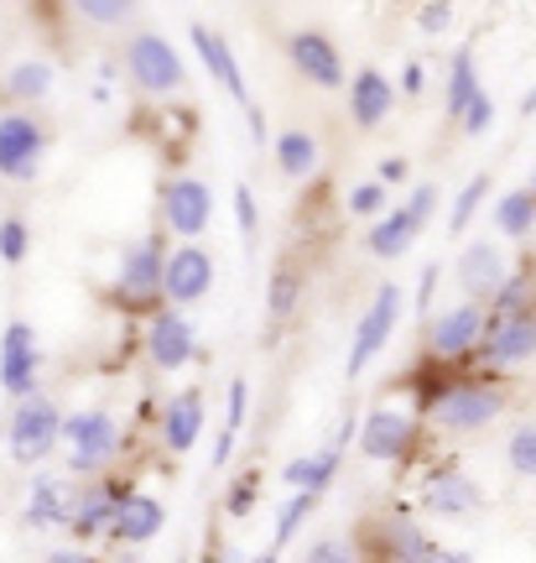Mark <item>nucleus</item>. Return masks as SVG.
I'll return each instance as SVG.
<instances>
[{
	"instance_id": "obj_1",
	"label": "nucleus",
	"mask_w": 536,
	"mask_h": 563,
	"mask_svg": "<svg viewBox=\"0 0 536 563\" xmlns=\"http://www.w3.org/2000/svg\"><path fill=\"white\" fill-rule=\"evenodd\" d=\"M505 407H511V397H505V386H500L490 371H454V376H443L437 386H427V397L417 402V412L437 433L474 439L484 428H495Z\"/></svg>"
},
{
	"instance_id": "obj_2",
	"label": "nucleus",
	"mask_w": 536,
	"mask_h": 563,
	"mask_svg": "<svg viewBox=\"0 0 536 563\" xmlns=\"http://www.w3.org/2000/svg\"><path fill=\"white\" fill-rule=\"evenodd\" d=\"M172 235L167 230H152V235H141L136 245H125L120 251V266L115 277H110V298L115 308L125 313H157L167 292H161V282H167V251H172Z\"/></svg>"
},
{
	"instance_id": "obj_3",
	"label": "nucleus",
	"mask_w": 536,
	"mask_h": 563,
	"mask_svg": "<svg viewBox=\"0 0 536 563\" xmlns=\"http://www.w3.org/2000/svg\"><path fill=\"white\" fill-rule=\"evenodd\" d=\"M484 329H490V302L458 298L448 308H437L427 329H422V350L427 361H437L443 371H458V365H479V344H484Z\"/></svg>"
},
{
	"instance_id": "obj_4",
	"label": "nucleus",
	"mask_w": 536,
	"mask_h": 563,
	"mask_svg": "<svg viewBox=\"0 0 536 563\" xmlns=\"http://www.w3.org/2000/svg\"><path fill=\"white\" fill-rule=\"evenodd\" d=\"M427 418L412 407L397 402H376L359 418V454L376 464H417L427 449Z\"/></svg>"
},
{
	"instance_id": "obj_5",
	"label": "nucleus",
	"mask_w": 536,
	"mask_h": 563,
	"mask_svg": "<svg viewBox=\"0 0 536 563\" xmlns=\"http://www.w3.org/2000/svg\"><path fill=\"white\" fill-rule=\"evenodd\" d=\"M120 449H125V433H120V418L110 407H79V412H68V422H63V464L74 475H83V481L104 475L120 460Z\"/></svg>"
},
{
	"instance_id": "obj_6",
	"label": "nucleus",
	"mask_w": 536,
	"mask_h": 563,
	"mask_svg": "<svg viewBox=\"0 0 536 563\" xmlns=\"http://www.w3.org/2000/svg\"><path fill=\"white\" fill-rule=\"evenodd\" d=\"M63 422H68V412L42 391L16 402L5 418V460L21 464V470H42L53 460V449H63Z\"/></svg>"
},
{
	"instance_id": "obj_7",
	"label": "nucleus",
	"mask_w": 536,
	"mask_h": 563,
	"mask_svg": "<svg viewBox=\"0 0 536 563\" xmlns=\"http://www.w3.org/2000/svg\"><path fill=\"white\" fill-rule=\"evenodd\" d=\"M125 79L146 100H167V95H182L188 68H182L178 47L161 37V32H131L125 37Z\"/></svg>"
},
{
	"instance_id": "obj_8",
	"label": "nucleus",
	"mask_w": 536,
	"mask_h": 563,
	"mask_svg": "<svg viewBox=\"0 0 536 563\" xmlns=\"http://www.w3.org/2000/svg\"><path fill=\"white\" fill-rule=\"evenodd\" d=\"M47 146H53V131L37 110H21V104L0 110V183H32L47 162Z\"/></svg>"
},
{
	"instance_id": "obj_9",
	"label": "nucleus",
	"mask_w": 536,
	"mask_h": 563,
	"mask_svg": "<svg viewBox=\"0 0 536 563\" xmlns=\"http://www.w3.org/2000/svg\"><path fill=\"white\" fill-rule=\"evenodd\" d=\"M401 313H406L401 282H380L376 292H370V302H365L359 323H355V340H349V361H344V376H349V382H359V376L376 365V355H386V344L397 334Z\"/></svg>"
},
{
	"instance_id": "obj_10",
	"label": "nucleus",
	"mask_w": 536,
	"mask_h": 563,
	"mask_svg": "<svg viewBox=\"0 0 536 563\" xmlns=\"http://www.w3.org/2000/svg\"><path fill=\"white\" fill-rule=\"evenodd\" d=\"M479 506H484V490H479V481L458 460L422 464V475H417V511L422 517L458 522V517H474Z\"/></svg>"
},
{
	"instance_id": "obj_11",
	"label": "nucleus",
	"mask_w": 536,
	"mask_h": 563,
	"mask_svg": "<svg viewBox=\"0 0 536 563\" xmlns=\"http://www.w3.org/2000/svg\"><path fill=\"white\" fill-rule=\"evenodd\" d=\"M437 194L433 183L427 188H417L412 199H401V203H391L386 214H380L370 230H365V251L376 256V262H397V256H406L412 245H417V235L433 224V214H437Z\"/></svg>"
},
{
	"instance_id": "obj_12",
	"label": "nucleus",
	"mask_w": 536,
	"mask_h": 563,
	"mask_svg": "<svg viewBox=\"0 0 536 563\" xmlns=\"http://www.w3.org/2000/svg\"><path fill=\"white\" fill-rule=\"evenodd\" d=\"M433 548H437L433 532L417 517H401V511L370 517L365 532H359V559L365 563H427Z\"/></svg>"
},
{
	"instance_id": "obj_13",
	"label": "nucleus",
	"mask_w": 536,
	"mask_h": 563,
	"mask_svg": "<svg viewBox=\"0 0 536 563\" xmlns=\"http://www.w3.org/2000/svg\"><path fill=\"white\" fill-rule=\"evenodd\" d=\"M141 350H146L152 371L178 376V371H188V365L199 361V323L188 319V308L161 302L157 313H146V340H141Z\"/></svg>"
},
{
	"instance_id": "obj_14",
	"label": "nucleus",
	"mask_w": 536,
	"mask_h": 563,
	"mask_svg": "<svg viewBox=\"0 0 536 563\" xmlns=\"http://www.w3.org/2000/svg\"><path fill=\"white\" fill-rule=\"evenodd\" d=\"M536 361V308H516V313H490L484 344H479V371L505 376Z\"/></svg>"
},
{
	"instance_id": "obj_15",
	"label": "nucleus",
	"mask_w": 536,
	"mask_h": 563,
	"mask_svg": "<svg viewBox=\"0 0 536 563\" xmlns=\"http://www.w3.org/2000/svg\"><path fill=\"white\" fill-rule=\"evenodd\" d=\"M42 340L37 329L26 319H11L0 329V391L11 397V402H26V397H37L42 391Z\"/></svg>"
},
{
	"instance_id": "obj_16",
	"label": "nucleus",
	"mask_w": 536,
	"mask_h": 563,
	"mask_svg": "<svg viewBox=\"0 0 536 563\" xmlns=\"http://www.w3.org/2000/svg\"><path fill=\"white\" fill-rule=\"evenodd\" d=\"M157 214L172 241H199L203 230L214 224V188L203 178H193V173H178V178L161 183Z\"/></svg>"
},
{
	"instance_id": "obj_17",
	"label": "nucleus",
	"mask_w": 536,
	"mask_h": 563,
	"mask_svg": "<svg viewBox=\"0 0 536 563\" xmlns=\"http://www.w3.org/2000/svg\"><path fill=\"white\" fill-rule=\"evenodd\" d=\"M125 496H131V485L110 481V475H94L83 490H74V506H68V538L83 543V548L100 543V538H110Z\"/></svg>"
},
{
	"instance_id": "obj_18",
	"label": "nucleus",
	"mask_w": 536,
	"mask_h": 563,
	"mask_svg": "<svg viewBox=\"0 0 536 563\" xmlns=\"http://www.w3.org/2000/svg\"><path fill=\"white\" fill-rule=\"evenodd\" d=\"M161 292H167L172 308H199L214 292V256L199 241H178L167 251V282H161Z\"/></svg>"
},
{
	"instance_id": "obj_19",
	"label": "nucleus",
	"mask_w": 536,
	"mask_h": 563,
	"mask_svg": "<svg viewBox=\"0 0 536 563\" xmlns=\"http://www.w3.org/2000/svg\"><path fill=\"white\" fill-rule=\"evenodd\" d=\"M454 277H458V292H464V298L490 302V298L500 292V282L511 277L505 245H500V241H469L464 251H458Z\"/></svg>"
},
{
	"instance_id": "obj_20",
	"label": "nucleus",
	"mask_w": 536,
	"mask_h": 563,
	"mask_svg": "<svg viewBox=\"0 0 536 563\" xmlns=\"http://www.w3.org/2000/svg\"><path fill=\"white\" fill-rule=\"evenodd\" d=\"M203 418H209V397H203L199 386H182V391H172V397L161 402V412H157V439H161V449L182 460V454L199 443Z\"/></svg>"
},
{
	"instance_id": "obj_21",
	"label": "nucleus",
	"mask_w": 536,
	"mask_h": 563,
	"mask_svg": "<svg viewBox=\"0 0 536 563\" xmlns=\"http://www.w3.org/2000/svg\"><path fill=\"white\" fill-rule=\"evenodd\" d=\"M287 58H292V68H298L313 89H344V58H338V47L328 32H313V26L292 32V37H287Z\"/></svg>"
},
{
	"instance_id": "obj_22",
	"label": "nucleus",
	"mask_w": 536,
	"mask_h": 563,
	"mask_svg": "<svg viewBox=\"0 0 536 563\" xmlns=\"http://www.w3.org/2000/svg\"><path fill=\"white\" fill-rule=\"evenodd\" d=\"M188 37H193V53H199V63H203V74L230 95V100L245 110L250 104V84H245V68H239V58H235V47L219 37L214 26H203V21H193L188 26Z\"/></svg>"
},
{
	"instance_id": "obj_23",
	"label": "nucleus",
	"mask_w": 536,
	"mask_h": 563,
	"mask_svg": "<svg viewBox=\"0 0 536 563\" xmlns=\"http://www.w3.org/2000/svg\"><path fill=\"white\" fill-rule=\"evenodd\" d=\"M349 121H355V131H376V125H386V115L397 110V95L401 84H391L380 68H359V74H349Z\"/></svg>"
},
{
	"instance_id": "obj_24",
	"label": "nucleus",
	"mask_w": 536,
	"mask_h": 563,
	"mask_svg": "<svg viewBox=\"0 0 536 563\" xmlns=\"http://www.w3.org/2000/svg\"><path fill=\"white\" fill-rule=\"evenodd\" d=\"M161 527H167V506H161L152 490H131V496H125V506H120V517H115L110 543L146 548L152 538H161Z\"/></svg>"
},
{
	"instance_id": "obj_25",
	"label": "nucleus",
	"mask_w": 536,
	"mask_h": 563,
	"mask_svg": "<svg viewBox=\"0 0 536 563\" xmlns=\"http://www.w3.org/2000/svg\"><path fill=\"white\" fill-rule=\"evenodd\" d=\"M68 506H74V490L58 475H32L26 501H21V522L32 532H53V527H68Z\"/></svg>"
},
{
	"instance_id": "obj_26",
	"label": "nucleus",
	"mask_w": 536,
	"mask_h": 563,
	"mask_svg": "<svg viewBox=\"0 0 536 563\" xmlns=\"http://www.w3.org/2000/svg\"><path fill=\"white\" fill-rule=\"evenodd\" d=\"M53 84H58V68H53V63L26 58V63H16V68L0 79V95H5V104L32 110V104H42L47 95H53Z\"/></svg>"
},
{
	"instance_id": "obj_27",
	"label": "nucleus",
	"mask_w": 536,
	"mask_h": 563,
	"mask_svg": "<svg viewBox=\"0 0 536 563\" xmlns=\"http://www.w3.org/2000/svg\"><path fill=\"white\" fill-rule=\"evenodd\" d=\"M271 157H277V173H281V178L302 183V178H313V173H319L323 152H319V136H313V131L292 125V131H281V136L271 141Z\"/></svg>"
},
{
	"instance_id": "obj_28",
	"label": "nucleus",
	"mask_w": 536,
	"mask_h": 563,
	"mask_svg": "<svg viewBox=\"0 0 536 563\" xmlns=\"http://www.w3.org/2000/svg\"><path fill=\"white\" fill-rule=\"evenodd\" d=\"M338 464H344V443H328V449H313V454H298V460L281 470V481L287 490H328L338 475Z\"/></svg>"
},
{
	"instance_id": "obj_29",
	"label": "nucleus",
	"mask_w": 536,
	"mask_h": 563,
	"mask_svg": "<svg viewBox=\"0 0 536 563\" xmlns=\"http://www.w3.org/2000/svg\"><path fill=\"white\" fill-rule=\"evenodd\" d=\"M490 220H495V235L500 241H532L536 235V194L532 188H505L490 209Z\"/></svg>"
},
{
	"instance_id": "obj_30",
	"label": "nucleus",
	"mask_w": 536,
	"mask_h": 563,
	"mask_svg": "<svg viewBox=\"0 0 536 563\" xmlns=\"http://www.w3.org/2000/svg\"><path fill=\"white\" fill-rule=\"evenodd\" d=\"M298 308H302V272L292 262H281L277 272H271V282H266V323H271V340L298 319Z\"/></svg>"
},
{
	"instance_id": "obj_31",
	"label": "nucleus",
	"mask_w": 536,
	"mask_h": 563,
	"mask_svg": "<svg viewBox=\"0 0 536 563\" xmlns=\"http://www.w3.org/2000/svg\"><path fill=\"white\" fill-rule=\"evenodd\" d=\"M479 89V58L474 47H454V58H448V84H443V104H448V121H458L464 115V104L474 100Z\"/></svg>"
},
{
	"instance_id": "obj_32",
	"label": "nucleus",
	"mask_w": 536,
	"mask_h": 563,
	"mask_svg": "<svg viewBox=\"0 0 536 563\" xmlns=\"http://www.w3.org/2000/svg\"><path fill=\"white\" fill-rule=\"evenodd\" d=\"M245 418H250V382H245V376H235V382H230V391H224V428H219V443H214V454H209V464H214V470H219V464H230Z\"/></svg>"
},
{
	"instance_id": "obj_33",
	"label": "nucleus",
	"mask_w": 536,
	"mask_h": 563,
	"mask_svg": "<svg viewBox=\"0 0 536 563\" xmlns=\"http://www.w3.org/2000/svg\"><path fill=\"white\" fill-rule=\"evenodd\" d=\"M63 11L79 21V26H94V32H115V26H131L141 11V0H63Z\"/></svg>"
},
{
	"instance_id": "obj_34",
	"label": "nucleus",
	"mask_w": 536,
	"mask_h": 563,
	"mask_svg": "<svg viewBox=\"0 0 536 563\" xmlns=\"http://www.w3.org/2000/svg\"><path fill=\"white\" fill-rule=\"evenodd\" d=\"M495 194V178L490 173H474V178L458 188V199H454V209H448V235L454 241H464L469 235V224H474V214L484 209V199Z\"/></svg>"
},
{
	"instance_id": "obj_35",
	"label": "nucleus",
	"mask_w": 536,
	"mask_h": 563,
	"mask_svg": "<svg viewBox=\"0 0 536 563\" xmlns=\"http://www.w3.org/2000/svg\"><path fill=\"white\" fill-rule=\"evenodd\" d=\"M319 490H287V501H281L277 511V527H271V548H287L292 538H298L302 527H308V517L319 511Z\"/></svg>"
},
{
	"instance_id": "obj_36",
	"label": "nucleus",
	"mask_w": 536,
	"mask_h": 563,
	"mask_svg": "<svg viewBox=\"0 0 536 563\" xmlns=\"http://www.w3.org/2000/svg\"><path fill=\"white\" fill-rule=\"evenodd\" d=\"M516 308H536V272L532 266H511V277L500 282V292L490 298V313H516Z\"/></svg>"
},
{
	"instance_id": "obj_37",
	"label": "nucleus",
	"mask_w": 536,
	"mask_h": 563,
	"mask_svg": "<svg viewBox=\"0 0 536 563\" xmlns=\"http://www.w3.org/2000/svg\"><path fill=\"white\" fill-rule=\"evenodd\" d=\"M505 464L521 481H536V422H516L505 439Z\"/></svg>"
},
{
	"instance_id": "obj_38",
	"label": "nucleus",
	"mask_w": 536,
	"mask_h": 563,
	"mask_svg": "<svg viewBox=\"0 0 536 563\" xmlns=\"http://www.w3.org/2000/svg\"><path fill=\"white\" fill-rule=\"evenodd\" d=\"M26 256H32V224L21 214H0V266L16 272Z\"/></svg>"
},
{
	"instance_id": "obj_39",
	"label": "nucleus",
	"mask_w": 536,
	"mask_h": 563,
	"mask_svg": "<svg viewBox=\"0 0 536 563\" xmlns=\"http://www.w3.org/2000/svg\"><path fill=\"white\" fill-rule=\"evenodd\" d=\"M386 199H391V188H386L380 178H365V183H355V188H349V199H344V209H349L355 220H370V224H376L380 214L391 209Z\"/></svg>"
},
{
	"instance_id": "obj_40",
	"label": "nucleus",
	"mask_w": 536,
	"mask_h": 563,
	"mask_svg": "<svg viewBox=\"0 0 536 563\" xmlns=\"http://www.w3.org/2000/svg\"><path fill=\"white\" fill-rule=\"evenodd\" d=\"M458 131H464V136L469 141H479V136H490V131H495V100H490V89H479L474 100L464 104V115H458Z\"/></svg>"
},
{
	"instance_id": "obj_41",
	"label": "nucleus",
	"mask_w": 536,
	"mask_h": 563,
	"mask_svg": "<svg viewBox=\"0 0 536 563\" xmlns=\"http://www.w3.org/2000/svg\"><path fill=\"white\" fill-rule=\"evenodd\" d=\"M260 501V470H245V475H235V485L224 490V517H250Z\"/></svg>"
},
{
	"instance_id": "obj_42",
	"label": "nucleus",
	"mask_w": 536,
	"mask_h": 563,
	"mask_svg": "<svg viewBox=\"0 0 536 563\" xmlns=\"http://www.w3.org/2000/svg\"><path fill=\"white\" fill-rule=\"evenodd\" d=\"M302 563H365V559H359V538H338V532H328V538H319V543H308Z\"/></svg>"
},
{
	"instance_id": "obj_43",
	"label": "nucleus",
	"mask_w": 536,
	"mask_h": 563,
	"mask_svg": "<svg viewBox=\"0 0 536 563\" xmlns=\"http://www.w3.org/2000/svg\"><path fill=\"white\" fill-rule=\"evenodd\" d=\"M230 203H235V224L245 241H256L260 235V209H256V194H250V183H235V194H230Z\"/></svg>"
},
{
	"instance_id": "obj_44",
	"label": "nucleus",
	"mask_w": 536,
	"mask_h": 563,
	"mask_svg": "<svg viewBox=\"0 0 536 563\" xmlns=\"http://www.w3.org/2000/svg\"><path fill=\"white\" fill-rule=\"evenodd\" d=\"M417 26H422V37H443L454 26V0H427L417 11Z\"/></svg>"
},
{
	"instance_id": "obj_45",
	"label": "nucleus",
	"mask_w": 536,
	"mask_h": 563,
	"mask_svg": "<svg viewBox=\"0 0 536 563\" xmlns=\"http://www.w3.org/2000/svg\"><path fill=\"white\" fill-rule=\"evenodd\" d=\"M376 178L386 183V188H401V183L412 178V162L406 157H380V167H376Z\"/></svg>"
},
{
	"instance_id": "obj_46",
	"label": "nucleus",
	"mask_w": 536,
	"mask_h": 563,
	"mask_svg": "<svg viewBox=\"0 0 536 563\" xmlns=\"http://www.w3.org/2000/svg\"><path fill=\"white\" fill-rule=\"evenodd\" d=\"M245 125H250V141H256V146L277 141V136H271V121H266V110H260V104H245Z\"/></svg>"
},
{
	"instance_id": "obj_47",
	"label": "nucleus",
	"mask_w": 536,
	"mask_h": 563,
	"mask_svg": "<svg viewBox=\"0 0 536 563\" xmlns=\"http://www.w3.org/2000/svg\"><path fill=\"white\" fill-rule=\"evenodd\" d=\"M437 277H443V266H427V272H422V277H417V308H422V319H427V308H433Z\"/></svg>"
},
{
	"instance_id": "obj_48",
	"label": "nucleus",
	"mask_w": 536,
	"mask_h": 563,
	"mask_svg": "<svg viewBox=\"0 0 536 563\" xmlns=\"http://www.w3.org/2000/svg\"><path fill=\"white\" fill-rule=\"evenodd\" d=\"M422 89H427V68H422V63H406V68H401V95L417 100Z\"/></svg>"
},
{
	"instance_id": "obj_49",
	"label": "nucleus",
	"mask_w": 536,
	"mask_h": 563,
	"mask_svg": "<svg viewBox=\"0 0 536 563\" xmlns=\"http://www.w3.org/2000/svg\"><path fill=\"white\" fill-rule=\"evenodd\" d=\"M47 563H100V559H94L83 543H74V548H53V553H47Z\"/></svg>"
},
{
	"instance_id": "obj_50",
	"label": "nucleus",
	"mask_w": 536,
	"mask_h": 563,
	"mask_svg": "<svg viewBox=\"0 0 536 563\" xmlns=\"http://www.w3.org/2000/svg\"><path fill=\"white\" fill-rule=\"evenodd\" d=\"M427 563H474V553H464V548H443V543H437V548H433V559H427Z\"/></svg>"
},
{
	"instance_id": "obj_51",
	"label": "nucleus",
	"mask_w": 536,
	"mask_h": 563,
	"mask_svg": "<svg viewBox=\"0 0 536 563\" xmlns=\"http://www.w3.org/2000/svg\"><path fill=\"white\" fill-rule=\"evenodd\" d=\"M521 115H536V84L526 89V100H521Z\"/></svg>"
},
{
	"instance_id": "obj_52",
	"label": "nucleus",
	"mask_w": 536,
	"mask_h": 563,
	"mask_svg": "<svg viewBox=\"0 0 536 563\" xmlns=\"http://www.w3.org/2000/svg\"><path fill=\"white\" fill-rule=\"evenodd\" d=\"M203 563H230V553H224V548H209V553H203Z\"/></svg>"
},
{
	"instance_id": "obj_53",
	"label": "nucleus",
	"mask_w": 536,
	"mask_h": 563,
	"mask_svg": "<svg viewBox=\"0 0 536 563\" xmlns=\"http://www.w3.org/2000/svg\"><path fill=\"white\" fill-rule=\"evenodd\" d=\"M250 563H281V548H266L260 559H250Z\"/></svg>"
},
{
	"instance_id": "obj_54",
	"label": "nucleus",
	"mask_w": 536,
	"mask_h": 563,
	"mask_svg": "<svg viewBox=\"0 0 536 563\" xmlns=\"http://www.w3.org/2000/svg\"><path fill=\"white\" fill-rule=\"evenodd\" d=\"M120 563H146V559H141L136 548H125V559H120Z\"/></svg>"
},
{
	"instance_id": "obj_55",
	"label": "nucleus",
	"mask_w": 536,
	"mask_h": 563,
	"mask_svg": "<svg viewBox=\"0 0 536 563\" xmlns=\"http://www.w3.org/2000/svg\"><path fill=\"white\" fill-rule=\"evenodd\" d=\"M526 188H532V194H536V167H532V183H526Z\"/></svg>"
},
{
	"instance_id": "obj_56",
	"label": "nucleus",
	"mask_w": 536,
	"mask_h": 563,
	"mask_svg": "<svg viewBox=\"0 0 536 563\" xmlns=\"http://www.w3.org/2000/svg\"><path fill=\"white\" fill-rule=\"evenodd\" d=\"M0 5H5V0H0Z\"/></svg>"
},
{
	"instance_id": "obj_57",
	"label": "nucleus",
	"mask_w": 536,
	"mask_h": 563,
	"mask_svg": "<svg viewBox=\"0 0 536 563\" xmlns=\"http://www.w3.org/2000/svg\"><path fill=\"white\" fill-rule=\"evenodd\" d=\"M178 563H182V559H178Z\"/></svg>"
}]
</instances>
